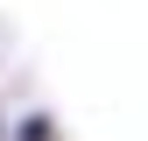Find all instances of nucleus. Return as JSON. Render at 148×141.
<instances>
[{
    "label": "nucleus",
    "mask_w": 148,
    "mask_h": 141,
    "mask_svg": "<svg viewBox=\"0 0 148 141\" xmlns=\"http://www.w3.org/2000/svg\"><path fill=\"white\" fill-rule=\"evenodd\" d=\"M21 141H57V127H49V113H35V120H21Z\"/></svg>",
    "instance_id": "nucleus-1"
}]
</instances>
